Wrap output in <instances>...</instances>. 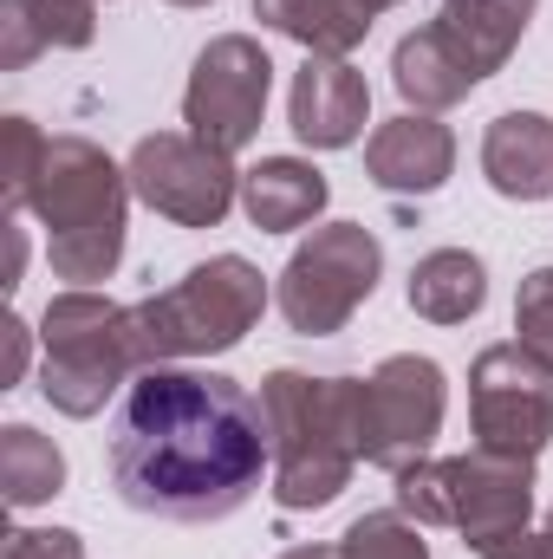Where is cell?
<instances>
[{
  "label": "cell",
  "instance_id": "cell-10",
  "mask_svg": "<svg viewBox=\"0 0 553 559\" xmlns=\"http://www.w3.org/2000/svg\"><path fill=\"white\" fill-rule=\"evenodd\" d=\"M469 429L475 449L534 462L553 442V371L521 345H489L469 365Z\"/></svg>",
  "mask_w": 553,
  "mask_h": 559
},
{
  "label": "cell",
  "instance_id": "cell-2",
  "mask_svg": "<svg viewBox=\"0 0 553 559\" xmlns=\"http://www.w3.org/2000/svg\"><path fill=\"white\" fill-rule=\"evenodd\" d=\"M274 429V501L280 514L332 508L365 462V378H306L274 371L261 384Z\"/></svg>",
  "mask_w": 553,
  "mask_h": 559
},
{
  "label": "cell",
  "instance_id": "cell-13",
  "mask_svg": "<svg viewBox=\"0 0 553 559\" xmlns=\"http://www.w3.org/2000/svg\"><path fill=\"white\" fill-rule=\"evenodd\" d=\"M449 169H456V138L430 111H404V118L378 124L365 143V176L385 195H436L449 182Z\"/></svg>",
  "mask_w": 553,
  "mask_h": 559
},
{
  "label": "cell",
  "instance_id": "cell-22",
  "mask_svg": "<svg viewBox=\"0 0 553 559\" xmlns=\"http://www.w3.org/2000/svg\"><path fill=\"white\" fill-rule=\"evenodd\" d=\"M39 156H46V138H39L33 118H7L0 124V202H7V215L26 209V189H33Z\"/></svg>",
  "mask_w": 553,
  "mask_h": 559
},
{
  "label": "cell",
  "instance_id": "cell-17",
  "mask_svg": "<svg viewBox=\"0 0 553 559\" xmlns=\"http://www.w3.org/2000/svg\"><path fill=\"white\" fill-rule=\"evenodd\" d=\"M326 195H332V182H326L313 163H299V156H261V163L242 176V209H248V222H255L261 235H293V228H306V222L326 209Z\"/></svg>",
  "mask_w": 553,
  "mask_h": 559
},
{
  "label": "cell",
  "instance_id": "cell-29",
  "mask_svg": "<svg viewBox=\"0 0 553 559\" xmlns=\"http://www.w3.org/2000/svg\"><path fill=\"white\" fill-rule=\"evenodd\" d=\"M0 228H7V280H0V286L13 293V286H20V274H26V228H20L13 215H7Z\"/></svg>",
  "mask_w": 553,
  "mask_h": 559
},
{
  "label": "cell",
  "instance_id": "cell-28",
  "mask_svg": "<svg viewBox=\"0 0 553 559\" xmlns=\"http://www.w3.org/2000/svg\"><path fill=\"white\" fill-rule=\"evenodd\" d=\"M0 345H7V358H0V391H13V384L26 378V352H33V332H26V319H13V312H7V325H0Z\"/></svg>",
  "mask_w": 553,
  "mask_h": 559
},
{
  "label": "cell",
  "instance_id": "cell-11",
  "mask_svg": "<svg viewBox=\"0 0 553 559\" xmlns=\"http://www.w3.org/2000/svg\"><path fill=\"white\" fill-rule=\"evenodd\" d=\"M449 411V384L436 358L398 352L365 378V462L385 475H404L411 462L430 455L436 429Z\"/></svg>",
  "mask_w": 553,
  "mask_h": 559
},
{
  "label": "cell",
  "instance_id": "cell-5",
  "mask_svg": "<svg viewBox=\"0 0 553 559\" xmlns=\"http://www.w3.org/2000/svg\"><path fill=\"white\" fill-rule=\"evenodd\" d=\"M39 345H46L39 391H46V404L59 417H98L105 397L143 371L131 306H118V299H105L92 286H72V293L46 299Z\"/></svg>",
  "mask_w": 553,
  "mask_h": 559
},
{
  "label": "cell",
  "instance_id": "cell-18",
  "mask_svg": "<svg viewBox=\"0 0 553 559\" xmlns=\"http://www.w3.org/2000/svg\"><path fill=\"white\" fill-rule=\"evenodd\" d=\"M489 306V267L469 248H436L411 267V312L430 325H462Z\"/></svg>",
  "mask_w": 553,
  "mask_h": 559
},
{
  "label": "cell",
  "instance_id": "cell-32",
  "mask_svg": "<svg viewBox=\"0 0 553 559\" xmlns=\"http://www.w3.org/2000/svg\"><path fill=\"white\" fill-rule=\"evenodd\" d=\"M548 534H553V508H548Z\"/></svg>",
  "mask_w": 553,
  "mask_h": 559
},
{
  "label": "cell",
  "instance_id": "cell-6",
  "mask_svg": "<svg viewBox=\"0 0 553 559\" xmlns=\"http://www.w3.org/2000/svg\"><path fill=\"white\" fill-rule=\"evenodd\" d=\"M398 514H411L416 527H456L462 547H489L495 534L528 527L534 462L495 455V449H469V455H443V462L423 455L398 475Z\"/></svg>",
  "mask_w": 553,
  "mask_h": 559
},
{
  "label": "cell",
  "instance_id": "cell-20",
  "mask_svg": "<svg viewBox=\"0 0 553 559\" xmlns=\"http://www.w3.org/2000/svg\"><path fill=\"white\" fill-rule=\"evenodd\" d=\"M66 488V455L52 436H39L33 423H7L0 429V495L7 508H39Z\"/></svg>",
  "mask_w": 553,
  "mask_h": 559
},
{
  "label": "cell",
  "instance_id": "cell-14",
  "mask_svg": "<svg viewBox=\"0 0 553 559\" xmlns=\"http://www.w3.org/2000/svg\"><path fill=\"white\" fill-rule=\"evenodd\" d=\"M541 0H443V13L430 20L443 33V46L456 52V66L482 85L508 66V52L521 46L528 20H534Z\"/></svg>",
  "mask_w": 553,
  "mask_h": 559
},
{
  "label": "cell",
  "instance_id": "cell-15",
  "mask_svg": "<svg viewBox=\"0 0 553 559\" xmlns=\"http://www.w3.org/2000/svg\"><path fill=\"white\" fill-rule=\"evenodd\" d=\"M482 176L508 202L553 195V118L548 111H502L482 138Z\"/></svg>",
  "mask_w": 553,
  "mask_h": 559
},
{
  "label": "cell",
  "instance_id": "cell-1",
  "mask_svg": "<svg viewBox=\"0 0 553 559\" xmlns=\"http://www.w3.org/2000/svg\"><path fill=\"white\" fill-rule=\"evenodd\" d=\"M274 468V429L248 384L222 371L150 365L111 417V481L156 521H228Z\"/></svg>",
  "mask_w": 553,
  "mask_h": 559
},
{
  "label": "cell",
  "instance_id": "cell-23",
  "mask_svg": "<svg viewBox=\"0 0 553 559\" xmlns=\"http://www.w3.org/2000/svg\"><path fill=\"white\" fill-rule=\"evenodd\" d=\"M515 332H521L515 345L534 352L553 371V267H534V274L521 280V293H515Z\"/></svg>",
  "mask_w": 553,
  "mask_h": 559
},
{
  "label": "cell",
  "instance_id": "cell-30",
  "mask_svg": "<svg viewBox=\"0 0 553 559\" xmlns=\"http://www.w3.org/2000/svg\"><path fill=\"white\" fill-rule=\"evenodd\" d=\"M280 559H339V547H293V554H280Z\"/></svg>",
  "mask_w": 553,
  "mask_h": 559
},
{
  "label": "cell",
  "instance_id": "cell-8",
  "mask_svg": "<svg viewBox=\"0 0 553 559\" xmlns=\"http://www.w3.org/2000/svg\"><path fill=\"white\" fill-rule=\"evenodd\" d=\"M268 92H274V59L261 39L248 33H222L196 52L189 85H183V124L189 138H202L209 150L235 156L261 138L268 118Z\"/></svg>",
  "mask_w": 553,
  "mask_h": 559
},
{
  "label": "cell",
  "instance_id": "cell-3",
  "mask_svg": "<svg viewBox=\"0 0 553 559\" xmlns=\"http://www.w3.org/2000/svg\"><path fill=\"white\" fill-rule=\"evenodd\" d=\"M26 209L46 228V261L59 280L92 286L118 274L125 222H131V176L92 138H46Z\"/></svg>",
  "mask_w": 553,
  "mask_h": 559
},
{
  "label": "cell",
  "instance_id": "cell-9",
  "mask_svg": "<svg viewBox=\"0 0 553 559\" xmlns=\"http://www.w3.org/2000/svg\"><path fill=\"white\" fill-rule=\"evenodd\" d=\"M131 195L150 202L163 222L176 228H215L235 202H242V176H235V156L209 150L189 131H156V138H138L131 163Z\"/></svg>",
  "mask_w": 553,
  "mask_h": 559
},
{
  "label": "cell",
  "instance_id": "cell-26",
  "mask_svg": "<svg viewBox=\"0 0 553 559\" xmlns=\"http://www.w3.org/2000/svg\"><path fill=\"white\" fill-rule=\"evenodd\" d=\"M0 559H85V540L72 527H13Z\"/></svg>",
  "mask_w": 553,
  "mask_h": 559
},
{
  "label": "cell",
  "instance_id": "cell-7",
  "mask_svg": "<svg viewBox=\"0 0 553 559\" xmlns=\"http://www.w3.org/2000/svg\"><path fill=\"white\" fill-rule=\"evenodd\" d=\"M385 274V248L365 222H326L313 228L293 261L280 267V319L299 332V338H332L345 332V319L378 293Z\"/></svg>",
  "mask_w": 553,
  "mask_h": 559
},
{
  "label": "cell",
  "instance_id": "cell-19",
  "mask_svg": "<svg viewBox=\"0 0 553 559\" xmlns=\"http://www.w3.org/2000/svg\"><path fill=\"white\" fill-rule=\"evenodd\" d=\"M391 79H398V92H404V105L411 111H449V105H462L469 92H475V79L456 66V52L443 46V33L436 26H416L398 39V52H391Z\"/></svg>",
  "mask_w": 553,
  "mask_h": 559
},
{
  "label": "cell",
  "instance_id": "cell-31",
  "mask_svg": "<svg viewBox=\"0 0 553 559\" xmlns=\"http://www.w3.org/2000/svg\"><path fill=\"white\" fill-rule=\"evenodd\" d=\"M169 7H215V0H169Z\"/></svg>",
  "mask_w": 553,
  "mask_h": 559
},
{
  "label": "cell",
  "instance_id": "cell-27",
  "mask_svg": "<svg viewBox=\"0 0 553 559\" xmlns=\"http://www.w3.org/2000/svg\"><path fill=\"white\" fill-rule=\"evenodd\" d=\"M475 554L482 559H553V534L548 527H541V534H534V527H515V534H495V540L475 547Z\"/></svg>",
  "mask_w": 553,
  "mask_h": 559
},
{
  "label": "cell",
  "instance_id": "cell-25",
  "mask_svg": "<svg viewBox=\"0 0 553 559\" xmlns=\"http://www.w3.org/2000/svg\"><path fill=\"white\" fill-rule=\"evenodd\" d=\"M39 52H46V46H39V33H33V20H26V0H0V66H7V72H26Z\"/></svg>",
  "mask_w": 553,
  "mask_h": 559
},
{
  "label": "cell",
  "instance_id": "cell-4",
  "mask_svg": "<svg viewBox=\"0 0 553 559\" xmlns=\"http://www.w3.org/2000/svg\"><path fill=\"white\" fill-rule=\"evenodd\" d=\"M268 312V280L242 254H215L202 267L176 280L169 293H150L131 306V332H138V358L150 365H176V358H215L235 352Z\"/></svg>",
  "mask_w": 553,
  "mask_h": 559
},
{
  "label": "cell",
  "instance_id": "cell-24",
  "mask_svg": "<svg viewBox=\"0 0 553 559\" xmlns=\"http://www.w3.org/2000/svg\"><path fill=\"white\" fill-rule=\"evenodd\" d=\"M26 20H33L39 46L79 52V46H92V33H98V0H26Z\"/></svg>",
  "mask_w": 553,
  "mask_h": 559
},
{
  "label": "cell",
  "instance_id": "cell-16",
  "mask_svg": "<svg viewBox=\"0 0 553 559\" xmlns=\"http://www.w3.org/2000/svg\"><path fill=\"white\" fill-rule=\"evenodd\" d=\"M398 0H255V20L274 26L280 39L306 46V52H326V59H345L365 46V33L378 26V13H391Z\"/></svg>",
  "mask_w": 553,
  "mask_h": 559
},
{
  "label": "cell",
  "instance_id": "cell-12",
  "mask_svg": "<svg viewBox=\"0 0 553 559\" xmlns=\"http://www.w3.org/2000/svg\"><path fill=\"white\" fill-rule=\"evenodd\" d=\"M365 118H372V85H365V72H352V59L306 52V66L293 72V98H286L293 138L313 143V150H345V143H358Z\"/></svg>",
  "mask_w": 553,
  "mask_h": 559
},
{
  "label": "cell",
  "instance_id": "cell-21",
  "mask_svg": "<svg viewBox=\"0 0 553 559\" xmlns=\"http://www.w3.org/2000/svg\"><path fill=\"white\" fill-rule=\"evenodd\" d=\"M339 559H430L411 514H358L339 540Z\"/></svg>",
  "mask_w": 553,
  "mask_h": 559
}]
</instances>
